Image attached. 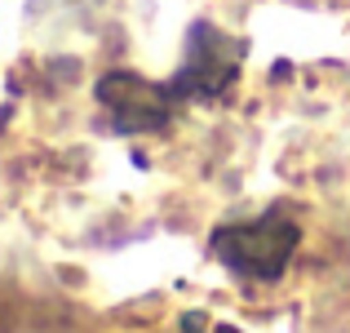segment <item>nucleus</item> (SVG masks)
Wrapping results in <instances>:
<instances>
[{
    "label": "nucleus",
    "mask_w": 350,
    "mask_h": 333,
    "mask_svg": "<svg viewBox=\"0 0 350 333\" xmlns=\"http://www.w3.org/2000/svg\"><path fill=\"white\" fill-rule=\"evenodd\" d=\"M239 62H244V40L217 32L213 23H196L187 40V58H182L178 76L169 80L173 98H222L239 80Z\"/></svg>",
    "instance_id": "2"
},
{
    "label": "nucleus",
    "mask_w": 350,
    "mask_h": 333,
    "mask_svg": "<svg viewBox=\"0 0 350 333\" xmlns=\"http://www.w3.org/2000/svg\"><path fill=\"white\" fill-rule=\"evenodd\" d=\"M94 94L107 107L116 134H155L173 120V103H178L169 85H155L133 71H107Z\"/></svg>",
    "instance_id": "3"
},
{
    "label": "nucleus",
    "mask_w": 350,
    "mask_h": 333,
    "mask_svg": "<svg viewBox=\"0 0 350 333\" xmlns=\"http://www.w3.org/2000/svg\"><path fill=\"white\" fill-rule=\"evenodd\" d=\"M217 333H239V329H231V325H222V329H217Z\"/></svg>",
    "instance_id": "4"
},
{
    "label": "nucleus",
    "mask_w": 350,
    "mask_h": 333,
    "mask_svg": "<svg viewBox=\"0 0 350 333\" xmlns=\"http://www.w3.org/2000/svg\"><path fill=\"white\" fill-rule=\"evenodd\" d=\"M301 245V227L284 214H262L253 222H231V227H217L208 249L213 258L235 275H248V280H280L288 271L293 254Z\"/></svg>",
    "instance_id": "1"
}]
</instances>
